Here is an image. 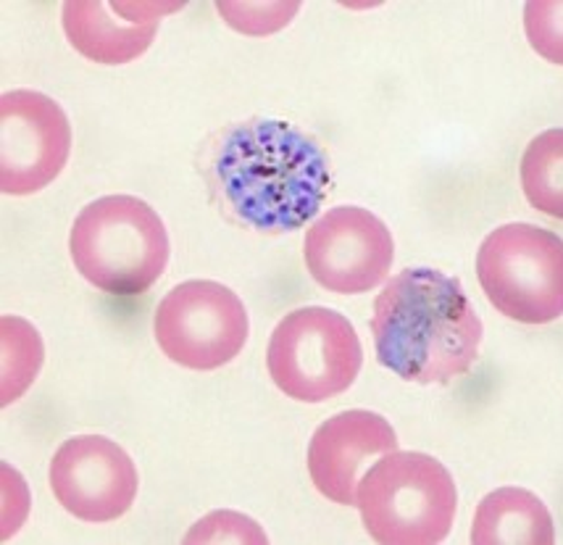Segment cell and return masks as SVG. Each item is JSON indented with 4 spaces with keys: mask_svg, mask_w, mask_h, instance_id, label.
<instances>
[{
    "mask_svg": "<svg viewBox=\"0 0 563 545\" xmlns=\"http://www.w3.org/2000/svg\"><path fill=\"white\" fill-rule=\"evenodd\" d=\"M330 182L327 153L287 121H240L211 148L213 198L227 217L256 232L300 230L319 214Z\"/></svg>",
    "mask_w": 563,
    "mask_h": 545,
    "instance_id": "6da1fadb",
    "label": "cell"
},
{
    "mask_svg": "<svg viewBox=\"0 0 563 545\" xmlns=\"http://www.w3.org/2000/svg\"><path fill=\"white\" fill-rule=\"evenodd\" d=\"M482 319L459 280L440 269H404L374 301L377 359L406 382L448 385L479 359Z\"/></svg>",
    "mask_w": 563,
    "mask_h": 545,
    "instance_id": "7a4b0ae2",
    "label": "cell"
},
{
    "mask_svg": "<svg viewBox=\"0 0 563 545\" xmlns=\"http://www.w3.org/2000/svg\"><path fill=\"white\" fill-rule=\"evenodd\" d=\"M71 261L98 291L137 295L169 264V232L156 208L135 195H106L87 204L71 225Z\"/></svg>",
    "mask_w": 563,
    "mask_h": 545,
    "instance_id": "3957f363",
    "label": "cell"
},
{
    "mask_svg": "<svg viewBox=\"0 0 563 545\" xmlns=\"http://www.w3.org/2000/svg\"><path fill=\"white\" fill-rule=\"evenodd\" d=\"M355 506L382 545H434L451 535L459 490L445 464L417 450H393L368 467Z\"/></svg>",
    "mask_w": 563,
    "mask_h": 545,
    "instance_id": "277c9868",
    "label": "cell"
},
{
    "mask_svg": "<svg viewBox=\"0 0 563 545\" xmlns=\"http://www.w3.org/2000/svg\"><path fill=\"white\" fill-rule=\"evenodd\" d=\"M477 277L503 316L551 325L563 316V238L538 225H503L479 246Z\"/></svg>",
    "mask_w": 563,
    "mask_h": 545,
    "instance_id": "5b68a950",
    "label": "cell"
},
{
    "mask_svg": "<svg viewBox=\"0 0 563 545\" xmlns=\"http://www.w3.org/2000/svg\"><path fill=\"white\" fill-rule=\"evenodd\" d=\"M364 363L351 321L324 306L295 308L274 327L266 369L282 393L300 403H321L345 393Z\"/></svg>",
    "mask_w": 563,
    "mask_h": 545,
    "instance_id": "8992f818",
    "label": "cell"
},
{
    "mask_svg": "<svg viewBox=\"0 0 563 545\" xmlns=\"http://www.w3.org/2000/svg\"><path fill=\"white\" fill-rule=\"evenodd\" d=\"M153 333L166 359L196 372H211L238 359L251 335V321L238 293L221 282L192 280L164 295Z\"/></svg>",
    "mask_w": 563,
    "mask_h": 545,
    "instance_id": "52a82bcc",
    "label": "cell"
},
{
    "mask_svg": "<svg viewBox=\"0 0 563 545\" xmlns=\"http://www.w3.org/2000/svg\"><path fill=\"white\" fill-rule=\"evenodd\" d=\"M306 266L324 291L368 293L387 280L395 242L387 225L361 206H334L311 225L303 242Z\"/></svg>",
    "mask_w": 563,
    "mask_h": 545,
    "instance_id": "ba28073f",
    "label": "cell"
},
{
    "mask_svg": "<svg viewBox=\"0 0 563 545\" xmlns=\"http://www.w3.org/2000/svg\"><path fill=\"white\" fill-rule=\"evenodd\" d=\"M71 124L56 100L35 90L0 98V187L5 195H35L64 172Z\"/></svg>",
    "mask_w": 563,
    "mask_h": 545,
    "instance_id": "9c48e42d",
    "label": "cell"
},
{
    "mask_svg": "<svg viewBox=\"0 0 563 545\" xmlns=\"http://www.w3.org/2000/svg\"><path fill=\"white\" fill-rule=\"evenodd\" d=\"M140 477L132 456L103 435L69 437L53 454L51 490L82 522H113L130 511Z\"/></svg>",
    "mask_w": 563,
    "mask_h": 545,
    "instance_id": "30bf717a",
    "label": "cell"
},
{
    "mask_svg": "<svg viewBox=\"0 0 563 545\" xmlns=\"http://www.w3.org/2000/svg\"><path fill=\"white\" fill-rule=\"evenodd\" d=\"M398 450V435L382 414L353 408L334 414L313 433L308 475L313 488L340 506H355L368 461Z\"/></svg>",
    "mask_w": 563,
    "mask_h": 545,
    "instance_id": "8fae6325",
    "label": "cell"
},
{
    "mask_svg": "<svg viewBox=\"0 0 563 545\" xmlns=\"http://www.w3.org/2000/svg\"><path fill=\"white\" fill-rule=\"evenodd\" d=\"M183 3H147V0H69L62 24L71 48L106 66H122L143 56L158 35L166 13Z\"/></svg>",
    "mask_w": 563,
    "mask_h": 545,
    "instance_id": "7c38bea8",
    "label": "cell"
},
{
    "mask_svg": "<svg viewBox=\"0 0 563 545\" xmlns=\"http://www.w3.org/2000/svg\"><path fill=\"white\" fill-rule=\"evenodd\" d=\"M553 541L551 511L521 488H500L482 498L472 522L474 545H551Z\"/></svg>",
    "mask_w": 563,
    "mask_h": 545,
    "instance_id": "4fadbf2b",
    "label": "cell"
},
{
    "mask_svg": "<svg viewBox=\"0 0 563 545\" xmlns=\"http://www.w3.org/2000/svg\"><path fill=\"white\" fill-rule=\"evenodd\" d=\"M519 177L529 206L563 221V127L538 134L527 145Z\"/></svg>",
    "mask_w": 563,
    "mask_h": 545,
    "instance_id": "5bb4252c",
    "label": "cell"
},
{
    "mask_svg": "<svg viewBox=\"0 0 563 545\" xmlns=\"http://www.w3.org/2000/svg\"><path fill=\"white\" fill-rule=\"evenodd\" d=\"M0 338H3V390H0V403L19 401L26 390L32 388L35 377L43 367V338L30 321L22 316H3L0 319Z\"/></svg>",
    "mask_w": 563,
    "mask_h": 545,
    "instance_id": "9a60e30c",
    "label": "cell"
},
{
    "mask_svg": "<svg viewBox=\"0 0 563 545\" xmlns=\"http://www.w3.org/2000/svg\"><path fill=\"white\" fill-rule=\"evenodd\" d=\"M217 11L232 30L261 37L285 30L295 19V13L300 11V3L298 0H292V3H287V0H279V3H232V0H227V3H217Z\"/></svg>",
    "mask_w": 563,
    "mask_h": 545,
    "instance_id": "2e32d148",
    "label": "cell"
},
{
    "mask_svg": "<svg viewBox=\"0 0 563 545\" xmlns=\"http://www.w3.org/2000/svg\"><path fill=\"white\" fill-rule=\"evenodd\" d=\"M525 32L532 51L563 66V0H532L525 6Z\"/></svg>",
    "mask_w": 563,
    "mask_h": 545,
    "instance_id": "e0dca14e",
    "label": "cell"
},
{
    "mask_svg": "<svg viewBox=\"0 0 563 545\" xmlns=\"http://www.w3.org/2000/svg\"><path fill=\"white\" fill-rule=\"evenodd\" d=\"M185 543H269L258 522L251 516L238 514V511H213V514L200 520L190 533L185 535Z\"/></svg>",
    "mask_w": 563,
    "mask_h": 545,
    "instance_id": "ac0fdd59",
    "label": "cell"
}]
</instances>
